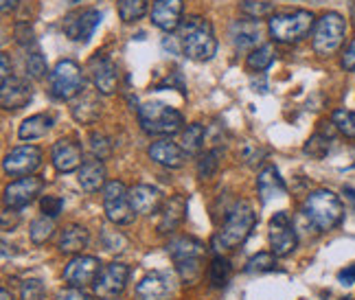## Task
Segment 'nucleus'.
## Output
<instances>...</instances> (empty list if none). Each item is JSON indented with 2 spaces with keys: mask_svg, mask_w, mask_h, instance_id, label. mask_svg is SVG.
<instances>
[{
  "mask_svg": "<svg viewBox=\"0 0 355 300\" xmlns=\"http://www.w3.org/2000/svg\"><path fill=\"white\" fill-rule=\"evenodd\" d=\"M303 217L309 226L318 233H329L336 226H340L345 217V206L340 197L329 188H318L307 195L303 202Z\"/></svg>",
  "mask_w": 355,
  "mask_h": 300,
  "instance_id": "obj_1",
  "label": "nucleus"
},
{
  "mask_svg": "<svg viewBox=\"0 0 355 300\" xmlns=\"http://www.w3.org/2000/svg\"><path fill=\"white\" fill-rule=\"evenodd\" d=\"M180 46L189 60H213L217 53V37L213 24L202 16H189L180 26Z\"/></svg>",
  "mask_w": 355,
  "mask_h": 300,
  "instance_id": "obj_2",
  "label": "nucleus"
},
{
  "mask_svg": "<svg viewBox=\"0 0 355 300\" xmlns=\"http://www.w3.org/2000/svg\"><path fill=\"white\" fill-rule=\"evenodd\" d=\"M257 224V213L248 202H239L237 206L228 213L222 230L213 237V248L220 250H235L250 237Z\"/></svg>",
  "mask_w": 355,
  "mask_h": 300,
  "instance_id": "obj_3",
  "label": "nucleus"
},
{
  "mask_svg": "<svg viewBox=\"0 0 355 300\" xmlns=\"http://www.w3.org/2000/svg\"><path fill=\"white\" fill-rule=\"evenodd\" d=\"M270 35L275 37V42L281 44H296L313 29V16L311 11L294 9V11H281L272 13L268 20Z\"/></svg>",
  "mask_w": 355,
  "mask_h": 300,
  "instance_id": "obj_4",
  "label": "nucleus"
},
{
  "mask_svg": "<svg viewBox=\"0 0 355 300\" xmlns=\"http://www.w3.org/2000/svg\"><path fill=\"white\" fill-rule=\"evenodd\" d=\"M139 123L145 134L152 136H173L182 130L184 116L175 107L162 101H147L139 107Z\"/></svg>",
  "mask_w": 355,
  "mask_h": 300,
  "instance_id": "obj_5",
  "label": "nucleus"
},
{
  "mask_svg": "<svg viewBox=\"0 0 355 300\" xmlns=\"http://www.w3.org/2000/svg\"><path fill=\"white\" fill-rule=\"evenodd\" d=\"M345 31L347 22L345 18L336 11H329L320 16L313 24V35H311V46L320 58H329L343 46L345 42Z\"/></svg>",
  "mask_w": 355,
  "mask_h": 300,
  "instance_id": "obj_6",
  "label": "nucleus"
},
{
  "mask_svg": "<svg viewBox=\"0 0 355 300\" xmlns=\"http://www.w3.org/2000/svg\"><path fill=\"white\" fill-rule=\"evenodd\" d=\"M49 81L53 97L60 101H71L84 92V73H81L79 64L73 60L58 62V66L49 75Z\"/></svg>",
  "mask_w": 355,
  "mask_h": 300,
  "instance_id": "obj_7",
  "label": "nucleus"
},
{
  "mask_svg": "<svg viewBox=\"0 0 355 300\" xmlns=\"http://www.w3.org/2000/svg\"><path fill=\"white\" fill-rule=\"evenodd\" d=\"M103 209L107 220L116 226H128L136 217L130 204V191L119 180H110L103 186Z\"/></svg>",
  "mask_w": 355,
  "mask_h": 300,
  "instance_id": "obj_8",
  "label": "nucleus"
},
{
  "mask_svg": "<svg viewBox=\"0 0 355 300\" xmlns=\"http://www.w3.org/2000/svg\"><path fill=\"white\" fill-rule=\"evenodd\" d=\"M130 279V267L125 263H110L101 267L97 281L92 283L94 296H99L101 300H114L123 294Z\"/></svg>",
  "mask_w": 355,
  "mask_h": 300,
  "instance_id": "obj_9",
  "label": "nucleus"
},
{
  "mask_svg": "<svg viewBox=\"0 0 355 300\" xmlns=\"http://www.w3.org/2000/svg\"><path fill=\"white\" fill-rule=\"evenodd\" d=\"M296 230L292 226V217L279 211L275 217L270 220V245H272V254L275 256H288L296 250Z\"/></svg>",
  "mask_w": 355,
  "mask_h": 300,
  "instance_id": "obj_10",
  "label": "nucleus"
},
{
  "mask_svg": "<svg viewBox=\"0 0 355 300\" xmlns=\"http://www.w3.org/2000/svg\"><path fill=\"white\" fill-rule=\"evenodd\" d=\"M42 165V152L35 145H22L11 149L5 156V173L13 175V178H26V175H33V171Z\"/></svg>",
  "mask_w": 355,
  "mask_h": 300,
  "instance_id": "obj_11",
  "label": "nucleus"
},
{
  "mask_svg": "<svg viewBox=\"0 0 355 300\" xmlns=\"http://www.w3.org/2000/svg\"><path fill=\"white\" fill-rule=\"evenodd\" d=\"M103 16L99 9H81L75 11L64 20V33L73 39V42H88L92 33L97 31Z\"/></svg>",
  "mask_w": 355,
  "mask_h": 300,
  "instance_id": "obj_12",
  "label": "nucleus"
},
{
  "mask_svg": "<svg viewBox=\"0 0 355 300\" xmlns=\"http://www.w3.org/2000/svg\"><path fill=\"white\" fill-rule=\"evenodd\" d=\"M99 272H101V263H99L97 256L79 254V256H75L73 261L66 265V270H64V281L71 285V288L84 290L86 285L97 281Z\"/></svg>",
  "mask_w": 355,
  "mask_h": 300,
  "instance_id": "obj_13",
  "label": "nucleus"
},
{
  "mask_svg": "<svg viewBox=\"0 0 355 300\" xmlns=\"http://www.w3.org/2000/svg\"><path fill=\"white\" fill-rule=\"evenodd\" d=\"M42 186L44 182L35 178V175H26V178H20L16 182H11L7 184L5 188V206L7 209H24V206H29V204L42 193Z\"/></svg>",
  "mask_w": 355,
  "mask_h": 300,
  "instance_id": "obj_14",
  "label": "nucleus"
},
{
  "mask_svg": "<svg viewBox=\"0 0 355 300\" xmlns=\"http://www.w3.org/2000/svg\"><path fill=\"white\" fill-rule=\"evenodd\" d=\"M88 71L92 77V84L101 94H112L119 84L116 64L107 55H94L88 62Z\"/></svg>",
  "mask_w": 355,
  "mask_h": 300,
  "instance_id": "obj_15",
  "label": "nucleus"
},
{
  "mask_svg": "<svg viewBox=\"0 0 355 300\" xmlns=\"http://www.w3.org/2000/svg\"><path fill=\"white\" fill-rule=\"evenodd\" d=\"M51 160H53V167L60 173H71V171H79V167L84 165V152H81V147L75 141L62 139L53 145Z\"/></svg>",
  "mask_w": 355,
  "mask_h": 300,
  "instance_id": "obj_16",
  "label": "nucleus"
},
{
  "mask_svg": "<svg viewBox=\"0 0 355 300\" xmlns=\"http://www.w3.org/2000/svg\"><path fill=\"white\" fill-rule=\"evenodd\" d=\"M33 99V88L22 77H7L0 88V103L5 110H22Z\"/></svg>",
  "mask_w": 355,
  "mask_h": 300,
  "instance_id": "obj_17",
  "label": "nucleus"
},
{
  "mask_svg": "<svg viewBox=\"0 0 355 300\" xmlns=\"http://www.w3.org/2000/svg\"><path fill=\"white\" fill-rule=\"evenodd\" d=\"M182 0H156L152 7V22L160 31L171 33L182 26Z\"/></svg>",
  "mask_w": 355,
  "mask_h": 300,
  "instance_id": "obj_18",
  "label": "nucleus"
},
{
  "mask_svg": "<svg viewBox=\"0 0 355 300\" xmlns=\"http://www.w3.org/2000/svg\"><path fill=\"white\" fill-rule=\"evenodd\" d=\"M171 292V276L167 272H152L136 285V298L139 300H169Z\"/></svg>",
  "mask_w": 355,
  "mask_h": 300,
  "instance_id": "obj_19",
  "label": "nucleus"
},
{
  "mask_svg": "<svg viewBox=\"0 0 355 300\" xmlns=\"http://www.w3.org/2000/svg\"><path fill=\"white\" fill-rule=\"evenodd\" d=\"M130 204L136 215H154L162 206V193L152 184H136L130 188Z\"/></svg>",
  "mask_w": 355,
  "mask_h": 300,
  "instance_id": "obj_20",
  "label": "nucleus"
},
{
  "mask_svg": "<svg viewBox=\"0 0 355 300\" xmlns=\"http://www.w3.org/2000/svg\"><path fill=\"white\" fill-rule=\"evenodd\" d=\"M149 158H152L156 165L160 167H167V169H180L187 160V154L180 145L171 143L169 139H162V141H156L149 147Z\"/></svg>",
  "mask_w": 355,
  "mask_h": 300,
  "instance_id": "obj_21",
  "label": "nucleus"
},
{
  "mask_svg": "<svg viewBox=\"0 0 355 300\" xmlns=\"http://www.w3.org/2000/svg\"><path fill=\"white\" fill-rule=\"evenodd\" d=\"M257 188H259V197H261L263 204L277 200L281 195H285V182L281 178V173L277 167H263L257 175Z\"/></svg>",
  "mask_w": 355,
  "mask_h": 300,
  "instance_id": "obj_22",
  "label": "nucleus"
},
{
  "mask_svg": "<svg viewBox=\"0 0 355 300\" xmlns=\"http://www.w3.org/2000/svg\"><path fill=\"white\" fill-rule=\"evenodd\" d=\"M230 37H233V44L239 51L254 48L259 37H261V24H259V20H235L230 24Z\"/></svg>",
  "mask_w": 355,
  "mask_h": 300,
  "instance_id": "obj_23",
  "label": "nucleus"
},
{
  "mask_svg": "<svg viewBox=\"0 0 355 300\" xmlns=\"http://www.w3.org/2000/svg\"><path fill=\"white\" fill-rule=\"evenodd\" d=\"M77 182L79 186L88 191V193H94V191L103 188L105 182V165L101 160L92 158V160H84V165L77 171Z\"/></svg>",
  "mask_w": 355,
  "mask_h": 300,
  "instance_id": "obj_24",
  "label": "nucleus"
},
{
  "mask_svg": "<svg viewBox=\"0 0 355 300\" xmlns=\"http://www.w3.org/2000/svg\"><path fill=\"white\" fill-rule=\"evenodd\" d=\"M167 250L173 258L175 265H182V263H191V261H202V254H204V245L198 239H191V237H180V239H173Z\"/></svg>",
  "mask_w": 355,
  "mask_h": 300,
  "instance_id": "obj_25",
  "label": "nucleus"
},
{
  "mask_svg": "<svg viewBox=\"0 0 355 300\" xmlns=\"http://www.w3.org/2000/svg\"><path fill=\"white\" fill-rule=\"evenodd\" d=\"M71 114L77 123H81V125H90V123H94L99 118L101 114V103L97 99V94L92 92H81L77 101H73L71 105Z\"/></svg>",
  "mask_w": 355,
  "mask_h": 300,
  "instance_id": "obj_26",
  "label": "nucleus"
},
{
  "mask_svg": "<svg viewBox=\"0 0 355 300\" xmlns=\"http://www.w3.org/2000/svg\"><path fill=\"white\" fill-rule=\"evenodd\" d=\"M184 217H187V200L182 195H173L165 204V209H162L158 230L160 233H171V230H175L184 222Z\"/></svg>",
  "mask_w": 355,
  "mask_h": 300,
  "instance_id": "obj_27",
  "label": "nucleus"
},
{
  "mask_svg": "<svg viewBox=\"0 0 355 300\" xmlns=\"http://www.w3.org/2000/svg\"><path fill=\"white\" fill-rule=\"evenodd\" d=\"M88 241H90L88 230L84 226H79V224H71V226H66L64 233H62L60 250L64 254H75V252L84 250L86 245H88Z\"/></svg>",
  "mask_w": 355,
  "mask_h": 300,
  "instance_id": "obj_28",
  "label": "nucleus"
},
{
  "mask_svg": "<svg viewBox=\"0 0 355 300\" xmlns=\"http://www.w3.org/2000/svg\"><path fill=\"white\" fill-rule=\"evenodd\" d=\"M51 125H53L51 114H33L22 121V125L18 127V136L22 141H37L49 134Z\"/></svg>",
  "mask_w": 355,
  "mask_h": 300,
  "instance_id": "obj_29",
  "label": "nucleus"
},
{
  "mask_svg": "<svg viewBox=\"0 0 355 300\" xmlns=\"http://www.w3.org/2000/svg\"><path fill=\"white\" fill-rule=\"evenodd\" d=\"M204 139H207V127L202 123H191L182 132V149L187 156H198L204 147Z\"/></svg>",
  "mask_w": 355,
  "mask_h": 300,
  "instance_id": "obj_30",
  "label": "nucleus"
},
{
  "mask_svg": "<svg viewBox=\"0 0 355 300\" xmlns=\"http://www.w3.org/2000/svg\"><path fill=\"white\" fill-rule=\"evenodd\" d=\"M275 58H277V48L272 44H261V46H257V48L250 51V55H248V60H245V64H248L250 71L263 73L272 66Z\"/></svg>",
  "mask_w": 355,
  "mask_h": 300,
  "instance_id": "obj_31",
  "label": "nucleus"
},
{
  "mask_svg": "<svg viewBox=\"0 0 355 300\" xmlns=\"http://www.w3.org/2000/svg\"><path fill=\"white\" fill-rule=\"evenodd\" d=\"M331 143H334V136L331 134H313L311 139L305 143V149L303 152L311 158H316V160H322L327 154H329V149H331Z\"/></svg>",
  "mask_w": 355,
  "mask_h": 300,
  "instance_id": "obj_32",
  "label": "nucleus"
},
{
  "mask_svg": "<svg viewBox=\"0 0 355 300\" xmlns=\"http://www.w3.org/2000/svg\"><path fill=\"white\" fill-rule=\"evenodd\" d=\"M53 230H55V222H53L51 217L42 215V217H37V220L31 222L29 237H31L33 243L42 245V243H46V241L53 237Z\"/></svg>",
  "mask_w": 355,
  "mask_h": 300,
  "instance_id": "obj_33",
  "label": "nucleus"
},
{
  "mask_svg": "<svg viewBox=\"0 0 355 300\" xmlns=\"http://www.w3.org/2000/svg\"><path fill=\"white\" fill-rule=\"evenodd\" d=\"M119 16L123 22H136L145 16L147 0H119Z\"/></svg>",
  "mask_w": 355,
  "mask_h": 300,
  "instance_id": "obj_34",
  "label": "nucleus"
},
{
  "mask_svg": "<svg viewBox=\"0 0 355 300\" xmlns=\"http://www.w3.org/2000/svg\"><path fill=\"white\" fill-rule=\"evenodd\" d=\"M220 158H222V152H220V149H211V152L204 154V156L198 160V178H202V180L213 178L215 171L220 169Z\"/></svg>",
  "mask_w": 355,
  "mask_h": 300,
  "instance_id": "obj_35",
  "label": "nucleus"
},
{
  "mask_svg": "<svg viewBox=\"0 0 355 300\" xmlns=\"http://www.w3.org/2000/svg\"><path fill=\"white\" fill-rule=\"evenodd\" d=\"M209 279L215 288H224L230 279V261L224 256H215L209 267Z\"/></svg>",
  "mask_w": 355,
  "mask_h": 300,
  "instance_id": "obj_36",
  "label": "nucleus"
},
{
  "mask_svg": "<svg viewBox=\"0 0 355 300\" xmlns=\"http://www.w3.org/2000/svg\"><path fill=\"white\" fill-rule=\"evenodd\" d=\"M331 123H334V127L340 134L347 136V139H355V112H351V110H336L331 114Z\"/></svg>",
  "mask_w": 355,
  "mask_h": 300,
  "instance_id": "obj_37",
  "label": "nucleus"
},
{
  "mask_svg": "<svg viewBox=\"0 0 355 300\" xmlns=\"http://www.w3.org/2000/svg\"><path fill=\"white\" fill-rule=\"evenodd\" d=\"M243 16H248L250 20H261L266 16H270L272 11H275V5L272 3H261V0H243L239 5Z\"/></svg>",
  "mask_w": 355,
  "mask_h": 300,
  "instance_id": "obj_38",
  "label": "nucleus"
},
{
  "mask_svg": "<svg viewBox=\"0 0 355 300\" xmlns=\"http://www.w3.org/2000/svg\"><path fill=\"white\" fill-rule=\"evenodd\" d=\"M277 265L275 254L270 252H259L257 256H252L248 263H245V272L248 274H263V272H272Z\"/></svg>",
  "mask_w": 355,
  "mask_h": 300,
  "instance_id": "obj_39",
  "label": "nucleus"
},
{
  "mask_svg": "<svg viewBox=\"0 0 355 300\" xmlns=\"http://www.w3.org/2000/svg\"><path fill=\"white\" fill-rule=\"evenodd\" d=\"M24 66H26V75L33 77V79H40V77H44V75H46V60H44L42 53H40L37 46H33V48L29 51V55H26Z\"/></svg>",
  "mask_w": 355,
  "mask_h": 300,
  "instance_id": "obj_40",
  "label": "nucleus"
},
{
  "mask_svg": "<svg viewBox=\"0 0 355 300\" xmlns=\"http://www.w3.org/2000/svg\"><path fill=\"white\" fill-rule=\"evenodd\" d=\"M90 152H92V156L97 158V160L110 158L112 156V141L107 139L105 134L94 132V134H90Z\"/></svg>",
  "mask_w": 355,
  "mask_h": 300,
  "instance_id": "obj_41",
  "label": "nucleus"
},
{
  "mask_svg": "<svg viewBox=\"0 0 355 300\" xmlns=\"http://www.w3.org/2000/svg\"><path fill=\"white\" fill-rule=\"evenodd\" d=\"M22 300H42L44 298V285L37 279H26L20 288Z\"/></svg>",
  "mask_w": 355,
  "mask_h": 300,
  "instance_id": "obj_42",
  "label": "nucleus"
},
{
  "mask_svg": "<svg viewBox=\"0 0 355 300\" xmlns=\"http://www.w3.org/2000/svg\"><path fill=\"white\" fill-rule=\"evenodd\" d=\"M62 209H64V200L58 195H44L40 200V211H42L46 217H51V220H55V217L62 213Z\"/></svg>",
  "mask_w": 355,
  "mask_h": 300,
  "instance_id": "obj_43",
  "label": "nucleus"
},
{
  "mask_svg": "<svg viewBox=\"0 0 355 300\" xmlns=\"http://www.w3.org/2000/svg\"><path fill=\"white\" fill-rule=\"evenodd\" d=\"M239 156H241V160L245 162V165H259V162L266 158V149L259 147V145H252V143H245L241 147Z\"/></svg>",
  "mask_w": 355,
  "mask_h": 300,
  "instance_id": "obj_44",
  "label": "nucleus"
},
{
  "mask_svg": "<svg viewBox=\"0 0 355 300\" xmlns=\"http://www.w3.org/2000/svg\"><path fill=\"white\" fill-rule=\"evenodd\" d=\"M103 248H105V250H110V252L123 250V248H125V239H123L119 233H112V230H105V233H103Z\"/></svg>",
  "mask_w": 355,
  "mask_h": 300,
  "instance_id": "obj_45",
  "label": "nucleus"
},
{
  "mask_svg": "<svg viewBox=\"0 0 355 300\" xmlns=\"http://www.w3.org/2000/svg\"><path fill=\"white\" fill-rule=\"evenodd\" d=\"M16 39L22 46H35V37H33V29L29 24H16Z\"/></svg>",
  "mask_w": 355,
  "mask_h": 300,
  "instance_id": "obj_46",
  "label": "nucleus"
},
{
  "mask_svg": "<svg viewBox=\"0 0 355 300\" xmlns=\"http://www.w3.org/2000/svg\"><path fill=\"white\" fill-rule=\"evenodd\" d=\"M343 68L349 73H355V37L351 39V44L347 46L345 55H343Z\"/></svg>",
  "mask_w": 355,
  "mask_h": 300,
  "instance_id": "obj_47",
  "label": "nucleus"
},
{
  "mask_svg": "<svg viewBox=\"0 0 355 300\" xmlns=\"http://www.w3.org/2000/svg\"><path fill=\"white\" fill-rule=\"evenodd\" d=\"M58 300H90V296L79 288H68L58 294Z\"/></svg>",
  "mask_w": 355,
  "mask_h": 300,
  "instance_id": "obj_48",
  "label": "nucleus"
},
{
  "mask_svg": "<svg viewBox=\"0 0 355 300\" xmlns=\"http://www.w3.org/2000/svg\"><path fill=\"white\" fill-rule=\"evenodd\" d=\"M338 281L343 283V285H353L355 283V265H349L345 270H340Z\"/></svg>",
  "mask_w": 355,
  "mask_h": 300,
  "instance_id": "obj_49",
  "label": "nucleus"
},
{
  "mask_svg": "<svg viewBox=\"0 0 355 300\" xmlns=\"http://www.w3.org/2000/svg\"><path fill=\"white\" fill-rule=\"evenodd\" d=\"M0 62H3V75H0V77H3V81H5L7 77H11V68H9V55H7V53H3V55H0Z\"/></svg>",
  "mask_w": 355,
  "mask_h": 300,
  "instance_id": "obj_50",
  "label": "nucleus"
},
{
  "mask_svg": "<svg viewBox=\"0 0 355 300\" xmlns=\"http://www.w3.org/2000/svg\"><path fill=\"white\" fill-rule=\"evenodd\" d=\"M343 193L347 195V200H349V204H351V209H353V213H355V188H353V186H345V188H343Z\"/></svg>",
  "mask_w": 355,
  "mask_h": 300,
  "instance_id": "obj_51",
  "label": "nucleus"
},
{
  "mask_svg": "<svg viewBox=\"0 0 355 300\" xmlns=\"http://www.w3.org/2000/svg\"><path fill=\"white\" fill-rule=\"evenodd\" d=\"M18 3H20V0H0V9H3V11H11Z\"/></svg>",
  "mask_w": 355,
  "mask_h": 300,
  "instance_id": "obj_52",
  "label": "nucleus"
},
{
  "mask_svg": "<svg viewBox=\"0 0 355 300\" xmlns=\"http://www.w3.org/2000/svg\"><path fill=\"white\" fill-rule=\"evenodd\" d=\"M0 300H13V296L7 290H3V292H0Z\"/></svg>",
  "mask_w": 355,
  "mask_h": 300,
  "instance_id": "obj_53",
  "label": "nucleus"
},
{
  "mask_svg": "<svg viewBox=\"0 0 355 300\" xmlns=\"http://www.w3.org/2000/svg\"><path fill=\"white\" fill-rule=\"evenodd\" d=\"M345 300H353V298H345Z\"/></svg>",
  "mask_w": 355,
  "mask_h": 300,
  "instance_id": "obj_54",
  "label": "nucleus"
}]
</instances>
